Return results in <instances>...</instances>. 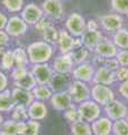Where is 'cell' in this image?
<instances>
[{"instance_id":"6da1fadb","label":"cell","mask_w":128,"mask_h":135,"mask_svg":"<svg viewBox=\"0 0 128 135\" xmlns=\"http://www.w3.org/2000/svg\"><path fill=\"white\" fill-rule=\"evenodd\" d=\"M28 59L31 64L48 62L54 55L53 45L46 43L45 41H36L28 44L26 47Z\"/></svg>"},{"instance_id":"7a4b0ae2","label":"cell","mask_w":128,"mask_h":135,"mask_svg":"<svg viewBox=\"0 0 128 135\" xmlns=\"http://www.w3.org/2000/svg\"><path fill=\"white\" fill-rule=\"evenodd\" d=\"M85 24H87V20L79 12H72L65 19L64 26L72 36L80 37L85 32Z\"/></svg>"},{"instance_id":"3957f363","label":"cell","mask_w":128,"mask_h":135,"mask_svg":"<svg viewBox=\"0 0 128 135\" xmlns=\"http://www.w3.org/2000/svg\"><path fill=\"white\" fill-rule=\"evenodd\" d=\"M78 110L80 117L82 120H85L88 123H92L100 117V105L97 104L95 100H85L79 104Z\"/></svg>"},{"instance_id":"277c9868","label":"cell","mask_w":128,"mask_h":135,"mask_svg":"<svg viewBox=\"0 0 128 135\" xmlns=\"http://www.w3.org/2000/svg\"><path fill=\"white\" fill-rule=\"evenodd\" d=\"M41 7L44 16L52 22H57L63 18L64 8L62 0H44Z\"/></svg>"},{"instance_id":"5b68a950","label":"cell","mask_w":128,"mask_h":135,"mask_svg":"<svg viewBox=\"0 0 128 135\" xmlns=\"http://www.w3.org/2000/svg\"><path fill=\"white\" fill-rule=\"evenodd\" d=\"M67 91L71 96L72 101L75 104H80L82 101L88 100L91 96V91L89 87L85 84V82L80 81V80H73Z\"/></svg>"},{"instance_id":"8992f818","label":"cell","mask_w":128,"mask_h":135,"mask_svg":"<svg viewBox=\"0 0 128 135\" xmlns=\"http://www.w3.org/2000/svg\"><path fill=\"white\" fill-rule=\"evenodd\" d=\"M29 71L33 73L37 84H48L51 78L54 73L52 65L46 63H37V64H31Z\"/></svg>"},{"instance_id":"52a82bcc","label":"cell","mask_w":128,"mask_h":135,"mask_svg":"<svg viewBox=\"0 0 128 135\" xmlns=\"http://www.w3.org/2000/svg\"><path fill=\"white\" fill-rule=\"evenodd\" d=\"M28 27L29 26L25 23V20L20 16L14 15L8 18L5 31L10 37H21L27 33Z\"/></svg>"},{"instance_id":"ba28073f","label":"cell","mask_w":128,"mask_h":135,"mask_svg":"<svg viewBox=\"0 0 128 135\" xmlns=\"http://www.w3.org/2000/svg\"><path fill=\"white\" fill-rule=\"evenodd\" d=\"M19 16L25 20V23L28 26H34L44 16V14H43L41 6L36 5L35 2H29V3H25Z\"/></svg>"},{"instance_id":"9c48e42d","label":"cell","mask_w":128,"mask_h":135,"mask_svg":"<svg viewBox=\"0 0 128 135\" xmlns=\"http://www.w3.org/2000/svg\"><path fill=\"white\" fill-rule=\"evenodd\" d=\"M91 97L97 104L106 106L107 104H109L110 101L115 99V94L106 84L95 83V86L91 89Z\"/></svg>"},{"instance_id":"30bf717a","label":"cell","mask_w":128,"mask_h":135,"mask_svg":"<svg viewBox=\"0 0 128 135\" xmlns=\"http://www.w3.org/2000/svg\"><path fill=\"white\" fill-rule=\"evenodd\" d=\"M99 24L100 26L108 33H115L118 29L122 27L124 19L121 15L117 12H111V14H106L99 17Z\"/></svg>"},{"instance_id":"8fae6325","label":"cell","mask_w":128,"mask_h":135,"mask_svg":"<svg viewBox=\"0 0 128 135\" xmlns=\"http://www.w3.org/2000/svg\"><path fill=\"white\" fill-rule=\"evenodd\" d=\"M74 65L75 64H74L73 60H72L70 53H66V54L61 53L60 55L55 56L52 62V68H53L54 72L64 73V74L71 73Z\"/></svg>"},{"instance_id":"7c38bea8","label":"cell","mask_w":128,"mask_h":135,"mask_svg":"<svg viewBox=\"0 0 128 135\" xmlns=\"http://www.w3.org/2000/svg\"><path fill=\"white\" fill-rule=\"evenodd\" d=\"M50 104L55 110L64 112L65 109H67L73 105V101H72L69 91L65 90V91L53 92L52 97L50 98Z\"/></svg>"},{"instance_id":"4fadbf2b","label":"cell","mask_w":128,"mask_h":135,"mask_svg":"<svg viewBox=\"0 0 128 135\" xmlns=\"http://www.w3.org/2000/svg\"><path fill=\"white\" fill-rule=\"evenodd\" d=\"M105 112L109 119L117 120L120 119V118H125L127 116L128 108L121 101L114 99L112 101H110L109 104H107L105 106Z\"/></svg>"},{"instance_id":"5bb4252c","label":"cell","mask_w":128,"mask_h":135,"mask_svg":"<svg viewBox=\"0 0 128 135\" xmlns=\"http://www.w3.org/2000/svg\"><path fill=\"white\" fill-rule=\"evenodd\" d=\"M72 78L74 80H80L83 82H90L92 81L93 74H95V66L90 63H81L73 68L72 70Z\"/></svg>"},{"instance_id":"9a60e30c","label":"cell","mask_w":128,"mask_h":135,"mask_svg":"<svg viewBox=\"0 0 128 135\" xmlns=\"http://www.w3.org/2000/svg\"><path fill=\"white\" fill-rule=\"evenodd\" d=\"M95 53L97 55H100L105 59H110V57H116L118 47L112 41H110L106 37H102V40L96 45L95 47Z\"/></svg>"},{"instance_id":"2e32d148","label":"cell","mask_w":128,"mask_h":135,"mask_svg":"<svg viewBox=\"0 0 128 135\" xmlns=\"http://www.w3.org/2000/svg\"><path fill=\"white\" fill-rule=\"evenodd\" d=\"M70 84H71V80L67 74L54 72L48 82V87L52 89L53 92H58V91L67 90Z\"/></svg>"},{"instance_id":"e0dca14e","label":"cell","mask_w":128,"mask_h":135,"mask_svg":"<svg viewBox=\"0 0 128 135\" xmlns=\"http://www.w3.org/2000/svg\"><path fill=\"white\" fill-rule=\"evenodd\" d=\"M115 81H116L115 72L109 69H107L104 65L98 66V69L95 71V74H93V78H92L93 83L106 84V86L112 84Z\"/></svg>"},{"instance_id":"ac0fdd59","label":"cell","mask_w":128,"mask_h":135,"mask_svg":"<svg viewBox=\"0 0 128 135\" xmlns=\"http://www.w3.org/2000/svg\"><path fill=\"white\" fill-rule=\"evenodd\" d=\"M27 112H28V117L31 119H35V120L45 119L48 113L45 101H40V100H34L27 107Z\"/></svg>"},{"instance_id":"d6986e66","label":"cell","mask_w":128,"mask_h":135,"mask_svg":"<svg viewBox=\"0 0 128 135\" xmlns=\"http://www.w3.org/2000/svg\"><path fill=\"white\" fill-rule=\"evenodd\" d=\"M56 45L60 50V53H70L74 50V36H72L66 29H60L58 41Z\"/></svg>"},{"instance_id":"ffe728a7","label":"cell","mask_w":128,"mask_h":135,"mask_svg":"<svg viewBox=\"0 0 128 135\" xmlns=\"http://www.w3.org/2000/svg\"><path fill=\"white\" fill-rule=\"evenodd\" d=\"M91 129L95 135H110L112 131V120L108 117H99L91 123Z\"/></svg>"},{"instance_id":"44dd1931","label":"cell","mask_w":128,"mask_h":135,"mask_svg":"<svg viewBox=\"0 0 128 135\" xmlns=\"http://www.w3.org/2000/svg\"><path fill=\"white\" fill-rule=\"evenodd\" d=\"M11 95H12V98H14L16 105H24V106L28 107L35 100L31 90H25V89L17 88V87H14L11 89Z\"/></svg>"},{"instance_id":"7402d4cb","label":"cell","mask_w":128,"mask_h":135,"mask_svg":"<svg viewBox=\"0 0 128 135\" xmlns=\"http://www.w3.org/2000/svg\"><path fill=\"white\" fill-rule=\"evenodd\" d=\"M102 37L104 36H102L100 29H98V31H85L81 36V40H82L83 46H85L88 50L93 51L96 45L102 40Z\"/></svg>"},{"instance_id":"603a6c76","label":"cell","mask_w":128,"mask_h":135,"mask_svg":"<svg viewBox=\"0 0 128 135\" xmlns=\"http://www.w3.org/2000/svg\"><path fill=\"white\" fill-rule=\"evenodd\" d=\"M15 106L16 103L12 98L10 89H6L0 92V113L9 114Z\"/></svg>"},{"instance_id":"cb8c5ba5","label":"cell","mask_w":128,"mask_h":135,"mask_svg":"<svg viewBox=\"0 0 128 135\" xmlns=\"http://www.w3.org/2000/svg\"><path fill=\"white\" fill-rule=\"evenodd\" d=\"M32 94H33L35 100L46 101V100H50V98L52 97L53 91L48 87V84H36V86L33 88Z\"/></svg>"},{"instance_id":"d4e9b609","label":"cell","mask_w":128,"mask_h":135,"mask_svg":"<svg viewBox=\"0 0 128 135\" xmlns=\"http://www.w3.org/2000/svg\"><path fill=\"white\" fill-rule=\"evenodd\" d=\"M12 54H14V60H15V66H25L28 68L31 65V62H29L28 59V54L26 49L18 46L12 50Z\"/></svg>"},{"instance_id":"484cf974","label":"cell","mask_w":128,"mask_h":135,"mask_svg":"<svg viewBox=\"0 0 128 135\" xmlns=\"http://www.w3.org/2000/svg\"><path fill=\"white\" fill-rule=\"evenodd\" d=\"M70 129L72 135H92L93 134L91 126L89 125V123L82 119L76 120L74 123H71Z\"/></svg>"},{"instance_id":"4316f807","label":"cell","mask_w":128,"mask_h":135,"mask_svg":"<svg viewBox=\"0 0 128 135\" xmlns=\"http://www.w3.org/2000/svg\"><path fill=\"white\" fill-rule=\"evenodd\" d=\"M112 42L118 49H128V29L121 27L112 34Z\"/></svg>"},{"instance_id":"83f0119b","label":"cell","mask_w":128,"mask_h":135,"mask_svg":"<svg viewBox=\"0 0 128 135\" xmlns=\"http://www.w3.org/2000/svg\"><path fill=\"white\" fill-rule=\"evenodd\" d=\"M58 35H60V29L53 24H51L48 27H46L45 31L42 33L43 41H45L46 43H48L53 46L57 44Z\"/></svg>"},{"instance_id":"f1b7e54d","label":"cell","mask_w":128,"mask_h":135,"mask_svg":"<svg viewBox=\"0 0 128 135\" xmlns=\"http://www.w3.org/2000/svg\"><path fill=\"white\" fill-rule=\"evenodd\" d=\"M90 50H88L85 46H81V47L78 49H74L72 52H70L71 54V57L73 60L74 64L78 65L81 64V63H84L85 61L89 59V55H90Z\"/></svg>"},{"instance_id":"f546056e","label":"cell","mask_w":128,"mask_h":135,"mask_svg":"<svg viewBox=\"0 0 128 135\" xmlns=\"http://www.w3.org/2000/svg\"><path fill=\"white\" fill-rule=\"evenodd\" d=\"M12 84L14 87H17V88H21V89H25V90H33V88L36 86L37 82L35 78H34L33 73L29 71V72L25 75L23 79L20 80H17V81H12Z\"/></svg>"},{"instance_id":"4dcf8cb0","label":"cell","mask_w":128,"mask_h":135,"mask_svg":"<svg viewBox=\"0 0 128 135\" xmlns=\"http://www.w3.org/2000/svg\"><path fill=\"white\" fill-rule=\"evenodd\" d=\"M5 10L11 14L20 12L25 6V0H0Z\"/></svg>"},{"instance_id":"1f68e13d","label":"cell","mask_w":128,"mask_h":135,"mask_svg":"<svg viewBox=\"0 0 128 135\" xmlns=\"http://www.w3.org/2000/svg\"><path fill=\"white\" fill-rule=\"evenodd\" d=\"M10 118L16 122H26L29 118L27 107L24 105H16L14 109L10 112Z\"/></svg>"},{"instance_id":"d6a6232c","label":"cell","mask_w":128,"mask_h":135,"mask_svg":"<svg viewBox=\"0 0 128 135\" xmlns=\"http://www.w3.org/2000/svg\"><path fill=\"white\" fill-rule=\"evenodd\" d=\"M0 135H18L17 132V122L11 119H5L0 126Z\"/></svg>"},{"instance_id":"836d02e7","label":"cell","mask_w":128,"mask_h":135,"mask_svg":"<svg viewBox=\"0 0 128 135\" xmlns=\"http://www.w3.org/2000/svg\"><path fill=\"white\" fill-rule=\"evenodd\" d=\"M112 133L114 135H128V122L125 118L115 120L112 124Z\"/></svg>"},{"instance_id":"e575fe53","label":"cell","mask_w":128,"mask_h":135,"mask_svg":"<svg viewBox=\"0 0 128 135\" xmlns=\"http://www.w3.org/2000/svg\"><path fill=\"white\" fill-rule=\"evenodd\" d=\"M110 6L114 12L119 15H128V0H110Z\"/></svg>"},{"instance_id":"d590c367","label":"cell","mask_w":128,"mask_h":135,"mask_svg":"<svg viewBox=\"0 0 128 135\" xmlns=\"http://www.w3.org/2000/svg\"><path fill=\"white\" fill-rule=\"evenodd\" d=\"M15 66V60H14V54H12V50L6 51V53L3 54L2 61H1V66L0 70L2 71H10L12 68Z\"/></svg>"},{"instance_id":"8d00e7d4","label":"cell","mask_w":128,"mask_h":135,"mask_svg":"<svg viewBox=\"0 0 128 135\" xmlns=\"http://www.w3.org/2000/svg\"><path fill=\"white\" fill-rule=\"evenodd\" d=\"M41 128H42V125L40 123V120L28 118L26 120V131H25L24 135H40Z\"/></svg>"},{"instance_id":"74e56055","label":"cell","mask_w":128,"mask_h":135,"mask_svg":"<svg viewBox=\"0 0 128 135\" xmlns=\"http://www.w3.org/2000/svg\"><path fill=\"white\" fill-rule=\"evenodd\" d=\"M63 117H64V119L67 120L70 124L81 119L79 110H78V107H75L74 105H72L71 107H69L67 109H65V110L63 112Z\"/></svg>"},{"instance_id":"f35d334b","label":"cell","mask_w":128,"mask_h":135,"mask_svg":"<svg viewBox=\"0 0 128 135\" xmlns=\"http://www.w3.org/2000/svg\"><path fill=\"white\" fill-rule=\"evenodd\" d=\"M29 72V68L25 66H14L10 70V78L12 81H17V80L23 79L25 75Z\"/></svg>"},{"instance_id":"ab89813d","label":"cell","mask_w":128,"mask_h":135,"mask_svg":"<svg viewBox=\"0 0 128 135\" xmlns=\"http://www.w3.org/2000/svg\"><path fill=\"white\" fill-rule=\"evenodd\" d=\"M51 24H53V23H52V20H50L48 18H46L45 16H43L42 18L38 20V22H37L35 25H34V28L36 29V32H38V33H41V34H42L43 32L45 31V28H46V27H48Z\"/></svg>"},{"instance_id":"60d3db41","label":"cell","mask_w":128,"mask_h":135,"mask_svg":"<svg viewBox=\"0 0 128 135\" xmlns=\"http://www.w3.org/2000/svg\"><path fill=\"white\" fill-rule=\"evenodd\" d=\"M116 60L120 66H128V49L120 50L117 52Z\"/></svg>"},{"instance_id":"b9f144b4","label":"cell","mask_w":128,"mask_h":135,"mask_svg":"<svg viewBox=\"0 0 128 135\" xmlns=\"http://www.w3.org/2000/svg\"><path fill=\"white\" fill-rule=\"evenodd\" d=\"M115 77H116V80L120 82L128 80V66H119L115 71Z\"/></svg>"},{"instance_id":"7bdbcfd3","label":"cell","mask_w":128,"mask_h":135,"mask_svg":"<svg viewBox=\"0 0 128 135\" xmlns=\"http://www.w3.org/2000/svg\"><path fill=\"white\" fill-rule=\"evenodd\" d=\"M104 66H106L107 69H109V70H111L115 72L120 65H119L118 61L116 60V57H110V59H106V61L104 63Z\"/></svg>"},{"instance_id":"ee69618b","label":"cell","mask_w":128,"mask_h":135,"mask_svg":"<svg viewBox=\"0 0 128 135\" xmlns=\"http://www.w3.org/2000/svg\"><path fill=\"white\" fill-rule=\"evenodd\" d=\"M8 84H9L8 75L5 73V71L0 70V92L8 89Z\"/></svg>"},{"instance_id":"f6af8a7d","label":"cell","mask_w":128,"mask_h":135,"mask_svg":"<svg viewBox=\"0 0 128 135\" xmlns=\"http://www.w3.org/2000/svg\"><path fill=\"white\" fill-rule=\"evenodd\" d=\"M99 28H100L99 20H96V19L87 20V24H85V31H98Z\"/></svg>"},{"instance_id":"bcb514c9","label":"cell","mask_w":128,"mask_h":135,"mask_svg":"<svg viewBox=\"0 0 128 135\" xmlns=\"http://www.w3.org/2000/svg\"><path fill=\"white\" fill-rule=\"evenodd\" d=\"M10 42V36L5 29H0V47L1 46H7Z\"/></svg>"},{"instance_id":"7dc6e473","label":"cell","mask_w":128,"mask_h":135,"mask_svg":"<svg viewBox=\"0 0 128 135\" xmlns=\"http://www.w3.org/2000/svg\"><path fill=\"white\" fill-rule=\"evenodd\" d=\"M118 90H119V94H120L125 99L128 100V80H126V81H122L120 83Z\"/></svg>"},{"instance_id":"c3c4849f","label":"cell","mask_w":128,"mask_h":135,"mask_svg":"<svg viewBox=\"0 0 128 135\" xmlns=\"http://www.w3.org/2000/svg\"><path fill=\"white\" fill-rule=\"evenodd\" d=\"M105 61H106V59L105 57H102V56H100V55H96L93 56V59H92V62H93V66H101V65H104V63H105Z\"/></svg>"},{"instance_id":"681fc988","label":"cell","mask_w":128,"mask_h":135,"mask_svg":"<svg viewBox=\"0 0 128 135\" xmlns=\"http://www.w3.org/2000/svg\"><path fill=\"white\" fill-rule=\"evenodd\" d=\"M8 17L3 11H0V29H5L6 28V25L8 22Z\"/></svg>"},{"instance_id":"f907efd6","label":"cell","mask_w":128,"mask_h":135,"mask_svg":"<svg viewBox=\"0 0 128 135\" xmlns=\"http://www.w3.org/2000/svg\"><path fill=\"white\" fill-rule=\"evenodd\" d=\"M26 131V122H17V132L19 135H24Z\"/></svg>"},{"instance_id":"816d5d0a","label":"cell","mask_w":128,"mask_h":135,"mask_svg":"<svg viewBox=\"0 0 128 135\" xmlns=\"http://www.w3.org/2000/svg\"><path fill=\"white\" fill-rule=\"evenodd\" d=\"M83 46L82 44V40H81V36L80 37H74V49H78Z\"/></svg>"},{"instance_id":"f5cc1de1","label":"cell","mask_w":128,"mask_h":135,"mask_svg":"<svg viewBox=\"0 0 128 135\" xmlns=\"http://www.w3.org/2000/svg\"><path fill=\"white\" fill-rule=\"evenodd\" d=\"M6 51H7V49H6V46H1V47H0V66H1V61H2L3 54H5V53H6Z\"/></svg>"},{"instance_id":"db71d44e","label":"cell","mask_w":128,"mask_h":135,"mask_svg":"<svg viewBox=\"0 0 128 135\" xmlns=\"http://www.w3.org/2000/svg\"><path fill=\"white\" fill-rule=\"evenodd\" d=\"M5 120V118H3V115L1 113H0V126H1V124H2V122Z\"/></svg>"},{"instance_id":"11a10c76","label":"cell","mask_w":128,"mask_h":135,"mask_svg":"<svg viewBox=\"0 0 128 135\" xmlns=\"http://www.w3.org/2000/svg\"><path fill=\"white\" fill-rule=\"evenodd\" d=\"M126 117H127V122H128V115H127V116H126Z\"/></svg>"},{"instance_id":"9f6ffc18","label":"cell","mask_w":128,"mask_h":135,"mask_svg":"<svg viewBox=\"0 0 128 135\" xmlns=\"http://www.w3.org/2000/svg\"><path fill=\"white\" fill-rule=\"evenodd\" d=\"M18 135H19V134H18Z\"/></svg>"}]
</instances>
